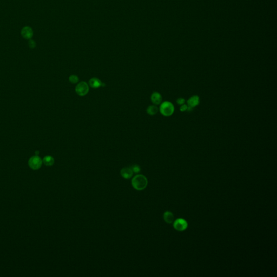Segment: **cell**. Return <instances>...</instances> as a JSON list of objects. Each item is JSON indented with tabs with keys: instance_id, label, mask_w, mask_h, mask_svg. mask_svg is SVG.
Wrapping results in <instances>:
<instances>
[{
	"instance_id": "11",
	"label": "cell",
	"mask_w": 277,
	"mask_h": 277,
	"mask_svg": "<svg viewBox=\"0 0 277 277\" xmlns=\"http://www.w3.org/2000/svg\"><path fill=\"white\" fill-rule=\"evenodd\" d=\"M174 215L171 212L167 211L164 214V219L167 223H172L174 221Z\"/></svg>"
},
{
	"instance_id": "12",
	"label": "cell",
	"mask_w": 277,
	"mask_h": 277,
	"mask_svg": "<svg viewBox=\"0 0 277 277\" xmlns=\"http://www.w3.org/2000/svg\"><path fill=\"white\" fill-rule=\"evenodd\" d=\"M43 162L47 166H51L54 164V159L52 156H45L43 159Z\"/></svg>"
},
{
	"instance_id": "16",
	"label": "cell",
	"mask_w": 277,
	"mask_h": 277,
	"mask_svg": "<svg viewBox=\"0 0 277 277\" xmlns=\"http://www.w3.org/2000/svg\"><path fill=\"white\" fill-rule=\"evenodd\" d=\"M185 102H186V100H185V99L184 98H183V97H180V98H179V99H178L176 100V103H178L179 105H180V106H181V105H182L185 104Z\"/></svg>"
},
{
	"instance_id": "10",
	"label": "cell",
	"mask_w": 277,
	"mask_h": 277,
	"mask_svg": "<svg viewBox=\"0 0 277 277\" xmlns=\"http://www.w3.org/2000/svg\"><path fill=\"white\" fill-rule=\"evenodd\" d=\"M103 85H104L101 80L96 77H93L90 79L89 81V85L91 86V87L93 88H98L100 87L103 86Z\"/></svg>"
},
{
	"instance_id": "2",
	"label": "cell",
	"mask_w": 277,
	"mask_h": 277,
	"mask_svg": "<svg viewBox=\"0 0 277 277\" xmlns=\"http://www.w3.org/2000/svg\"><path fill=\"white\" fill-rule=\"evenodd\" d=\"M159 111L161 114L164 116H171L174 114L175 107L174 105L170 101H164L161 103Z\"/></svg>"
},
{
	"instance_id": "8",
	"label": "cell",
	"mask_w": 277,
	"mask_h": 277,
	"mask_svg": "<svg viewBox=\"0 0 277 277\" xmlns=\"http://www.w3.org/2000/svg\"><path fill=\"white\" fill-rule=\"evenodd\" d=\"M21 34L25 39H30L33 36V31L29 27H25L22 29Z\"/></svg>"
},
{
	"instance_id": "7",
	"label": "cell",
	"mask_w": 277,
	"mask_h": 277,
	"mask_svg": "<svg viewBox=\"0 0 277 277\" xmlns=\"http://www.w3.org/2000/svg\"><path fill=\"white\" fill-rule=\"evenodd\" d=\"M151 99L152 103L155 105H159L161 104L162 100V95L159 93V92L155 91L152 93L151 96Z\"/></svg>"
},
{
	"instance_id": "17",
	"label": "cell",
	"mask_w": 277,
	"mask_h": 277,
	"mask_svg": "<svg viewBox=\"0 0 277 277\" xmlns=\"http://www.w3.org/2000/svg\"><path fill=\"white\" fill-rule=\"evenodd\" d=\"M187 109H188V105L185 104V103L182 105H181L180 107V111L182 112L186 111H187Z\"/></svg>"
},
{
	"instance_id": "6",
	"label": "cell",
	"mask_w": 277,
	"mask_h": 277,
	"mask_svg": "<svg viewBox=\"0 0 277 277\" xmlns=\"http://www.w3.org/2000/svg\"><path fill=\"white\" fill-rule=\"evenodd\" d=\"M187 105L192 108H194L198 106L200 103V97L199 96L193 95L191 96L187 101Z\"/></svg>"
},
{
	"instance_id": "4",
	"label": "cell",
	"mask_w": 277,
	"mask_h": 277,
	"mask_svg": "<svg viewBox=\"0 0 277 277\" xmlns=\"http://www.w3.org/2000/svg\"><path fill=\"white\" fill-rule=\"evenodd\" d=\"M42 162L43 161L39 156H33L29 159L28 161V165L32 170H37L42 166Z\"/></svg>"
},
{
	"instance_id": "18",
	"label": "cell",
	"mask_w": 277,
	"mask_h": 277,
	"mask_svg": "<svg viewBox=\"0 0 277 277\" xmlns=\"http://www.w3.org/2000/svg\"><path fill=\"white\" fill-rule=\"evenodd\" d=\"M29 46L31 48H34V47H35V43L33 40H30L29 41Z\"/></svg>"
},
{
	"instance_id": "3",
	"label": "cell",
	"mask_w": 277,
	"mask_h": 277,
	"mask_svg": "<svg viewBox=\"0 0 277 277\" xmlns=\"http://www.w3.org/2000/svg\"><path fill=\"white\" fill-rule=\"evenodd\" d=\"M89 85L86 82L82 81L78 83L75 87V91L77 95L81 96L86 95L89 92Z\"/></svg>"
},
{
	"instance_id": "5",
	"label": "cell",
	"mask_w": 277,
	"mask_h": 277,
	"mask_svg": "<svg viewBox=\"0 0 277 277\" xmlns=\"http://www.w3.org/2000/svg\"><path fill=\"white\" fill-rule=\"evenodd\" d=\"M173 226L174 228L177 231H183L186 230L188 227V223L185 219L180 218L174 222Z\"/></svg>"
},
{
	"instance_id": "13",
	"label": "cell",
	"mask_w": 277,
	"mask_h": 277,
	"mask_svg": "<svg viewBox=\"0 0 277 277\" xmlns=\"http://www.w3.org/2000/svg\"><path fill=\"white\" fill-rule=\"evenodd\" d=\"M159 108L156 105L148 106L147 109V113L150 115H154L158 112Z\"/></svg>"
},
{
	"instance_id": "9",
	"label": "cell",
	"mask_w": 277,
	"mask_h": 277,
	"mask_svg": "<svg viewBox=\"0 0 277 277\" xmlns=\"http://www.w3.org/2000/svg\"><path fill=\"white\" fill-rule=\"evenodd\" d=\"M121 175L122 177L126 179H129L133 176V172L131 168L129 167L123 168L121 170Z\"/></svg>"
},
{
	"instance_id": "1",
	"label": "cell",
	"mask_w": 277,
	"mask_h": 277,
	"mask_svg": "<svg viewBox=\"0 0 277 277\" xmlns=\"http://www.w3.org/2000/svg\"><path fill=\"white\" fill-rule=\"evenodd\" d=\"M147 184V179L146 176L141 174L136 175L131 180L132 186L134 189L137 191H142L146 188Z\"/></svg>"
},
{
	"instance_id": "14",
	"label": "cell",
	"mask_w": 277,
	"mask_h": 277,
	"mask_svg": "<svg viewBox=\"0 0 277 277\" xmlns=\"http://www.w3.org/2000/svg\"><path fill=\"white\" fill-rule=\"evenodd\" d=\"M69 80L73 84H75L79 81V77L76 75H71L69 77Z\"/></svg>"
},
{
	"instance_id": "15",
	"label": "cell",
	"mask_w": 277,
	"mask_h": 277,
	"mask_svg": "<svg viewBox=\"0 0 277 277\" xmlns=\"http://www.w3.org/2000/svg\"><path fill=\"white\" fill-rule=\"evenodd\" d=\"M131 168L133 172L135 173H137L140 172V171H141L140 167L139 166H138L137 165H133L131 167Z\"/></svg>"
}]
</instances>
